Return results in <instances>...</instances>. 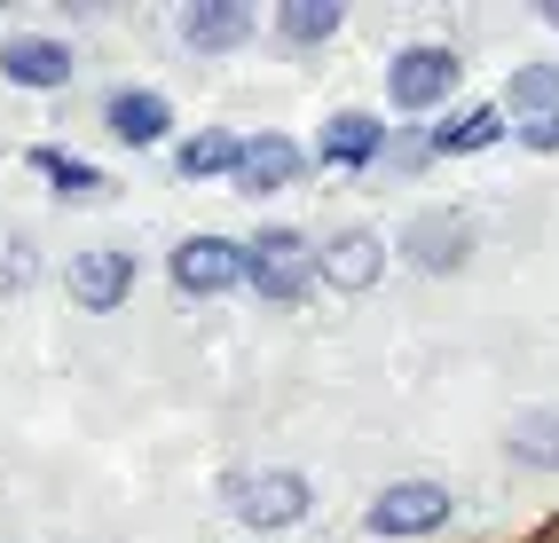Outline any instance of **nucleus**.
<instances>
[{
	"label": "nucleus",
	"mask_w": 559,
	"mask_h": 543,
	"mask_svg": "<svg viewBox=\"0 0 559 543\" xmlns=\"http://www.w3.org/2000/svg\"><path fill=\"white\" fill-rule=\"evenodd\" d=\"M221 496H229V512H237L245 528H300L308 504H316V488H308L300 473H237Z\"/></svg>",
	"instance_id": "1"
},
{
	"label": "nucleus",
	"mask_w": 559,
	"mask_h": 543,
	"mask_svg": "<svg viewBox=\"0 0 559 543\" xmlns=\"http://www.w3.org/2000/svg\"><path fill=\"white\" fill-rule=\"evenodd\" d=\"M457 80H465V63H457V48H402L394 63H386V95L402 102V111H433V102H450L457 95Z\"/></svg>",
	"instance_id": "2"
},
{
	"label": "nucleus",
	"mask_w": 559,
	"mask_h": 543,
	"mask_svg": "<svg viewBox=\"0 0 559 543\" xmlns=\"http://www.w3.org/2000/svg\"><path fill=\"white\" fill-rule=\"evenodd\" d=\"M245 252H252V292H260V300H300V292H308L316 244H308L300 229H260Z\"/></svg>",
	"instance_id": "3"
},
{
	"label": "nucleus",
	"mask_w": 559,
	"mask_h": 543,
	"mask_svg": "<svg viewBox=\"0 0 559 543\" xmlns=\"http://www.w3.org/2000/svg\"><path fill=\"white\" fill-rule=\"evenodd\" d=\"M174 283L190 300H213V292H229V283H252V252L229 244V237H181L174 244Z\"/></svg>",
	"instance_id": "4"
},
{
	"label": "nucleus",
	"mask_w": 559,
	"mask_h": 543,
	"mask_svg": "<svg viewBox=\"0 0 559 543\" xmlns=\"http://www.w3.org/2000/svg\"><path fill=\"white\" fill-rule=\"evenodd\" d=\"M441 520H450V488H441V481H394L362 512L370 535H433Z\"/></svg>",
	"instance_id": "5"
},
{
	"label": "nucleus",
	"mask_w": 559,
	"mask_h": 543,
	"mask_svg": "<svg viewBox=\"0 0 559 543\" xmlns=\"http://www.w3.org/2000/svg\"><path fill=\"white\" fill-rule=\"evenodd\" d=\"M394 252L409 268H426V276H450V268L473 261V221L465 213H418V221L394 237Z\"/></svg>",
	"instance_id": "6"
},
{
	"label": "nucleus",
	"mask_w": 559,
	"mask_h": 543,
	"mask_svg": "<svg viewBox=\"0 0 559 543\" xmlns=\"http://www.w3.org/2000/svg\"><path fill=\"white\" fill-rule=\"evenodd\" d=\"M71 300H80L87 315L127 307V300H134V252H119V244L80 252V261H71Z\"/></svg>",
	"instance_id": "7"
},
{
	"label": "nucleus",
	"mask_w": 559,
	"mask_h": 543,
	"mask_svg": "<svg viewBox=\"0 0 559 543\" xmlns=\"http://www.w3.org/2000/svg\"><path fill=\"white\" fill-rule=\"evenodd\" d=\"M0 71H9L16 87H63L80 63H71V48L48 40V32H9V40H0Z\"/></svg>",
	"instance_id": "8"
},
{
	"label": "nucleus",
	"mask_w": 559,
	"mask_h": 543,
	"mask_svg": "<svg viewBox=\"0 0 559 543\" xmlns=\"http://www.w3.org/2000/svg\"><path fill=\"white\" fill-rule=\"evenodd\" d=\"M379 268H386V244L370 237V229H340V237L316 252V276L340 283V292H370V283H379Z\"/></svg>",
	"instance_id": "9"
},
{
	"label": "nucleus",
	"mask_w": 559,
	"mask_h": 543,
	"mask_svg": "<svg viewBox=\"0 0 559 543\" xmlns=\"http://www.w3.org/2000/svg\"><path fill=\"white\" fill-rule=\"evenodd\" d=\"M103 126H110V142H127V150H151V142H166L174 111H166V95H151V87H119L103 102Z\"/></svg>",
	"instance_id": "10"
},
{
	"label": "nucleus",
	"mask_w": 559,
	"mask_h": 543,
	"mask_svg": "<svg viewBox=\"0 0 559 543\" xmlns=\"http://www.w3.org/2000/svg\"><path fill=\"white\" fill-rule=\"evenodd\" d=\"M300 142H284V134H260V142H245V166H237V190H252V197H269V190H292L300 181Z\"/></svg>",
	"instance_id": "11"
},
{
	"label": "nucleus",
	"mask_w": 559,
	"mask_h": 543,
	"mask_svg": "<svg viewBox=\"0 0 559 543\" xmlns=\"http://www.w3.org/2000/svg\"><path fill=\"white\" fill-rule=\"evenodd\" d=\"M379 150H386V126L370 119V111H340V119L323 126V142H316L323 166H370Z\"/></svg>",
	"instance_id": "12"
},
{
	"label": "nucleus",
	"mask_w": 559,
	"mask_h": 543,
	"mask_svg": "<svg viewBox=\"0 0 559 543\" xmlns=\"http://www.w3.org/2000/svg\"><path fill=\"white\" fill-rule=\"evenodd\" d=\"M245 32H252V9H237V0H198V9H181V40L198 56L205 48H237Z\"/></svg>",
	"instance_id": "13"
},
{
	"label": "nucleus",
	"mask_w": 559,
	"mask_h": 543,
	"mask_svg": "<svg viewBox=\"0 0 559 543\" xmlns=\"http://www.w3.org/2000/svg\"><path fill=\"white\" fill-rule=\"evenodd\" d=\"M340 24H347L340 0H284V16H276V32H284L292 48H323Z\"/></svg>",
	"instance_id": "14"
},
{
	"label": "nucleus",
	"mask_w": 559,
	"mask_h": 543,
	"mask_svg": "<svg viewBox=\"0 0 559 543\" xmlns=\"http://www.w3.org/2000/svg\"><path fill=\"white\" fill-rule=\"evenodd\" d=\"M433 158H465V150H489V142H504V111H457L450 126H433Z\"/></svg>",
	"instance_id": "15"
},
{
	"label": "nucleus",
	"mask_w": 559,
	"mask_h": 543,
	"mask_svg": "<svg viewBox=\"0 0 559 543\" xmlns=\"http://www.w3.org/2000/svg\"><path fill=\"white\" fill-rule=\"evenodd\" d=\"M520 464H536V473H559V410H528L512 425V442H504Z\"/></svg>",
	"instance_id": "16"
},
{
	"label": "nucleus",
	"mask_w": 559,
	"mask_h": 543,
	"mask_svg": "<svg viewBox=\"0 0 559 543\" xmlns=\"http://www.w3.org/2000/svg\"><path fill=\"white\" fill-rule=\"evenodd\" d=\"M174 166L190 173V181H205V173H237V166H245V142H237V134H190V142L174 150Z\"/></svg>",
	"instance_id": "17"
},
{
	"label": "nucleus",
	"mask_w": 559,
	"mask_h": 543,
	"mask_svg": "<svg viewBox=\"0 0 559 543\" xmlns=\"http://www.w3.org/2000/svg\"><path fill=\"white\" fill-rule=\"evenodd\" d=\"M32 166L56 181V197H103V190H110V181H103L87 158H71V150H32Z\"/></svg>",
	"instance_id": "18"
},
{
	"label": "nucleus",
	"mask_w": 559,
	"mask_h": 543,
	"mask_svg": "<svg viewBox=\"0 0 559 543\" xmlns=\"http://www.w3.org/2000/svg\"><path fill=\"white\" fill-rule=\"evenodd\" d=\"M512 111H559V63H528V71H512Z\"/></svg>",
	"instance_id": "19"
},
{
	"label": "nucleus",
	"mask_w": 559,
	"mask_h": 543,
	"mask_svg": "<svg viewBox=\"0 0 559 543\" xmlns=\"http://www.w3.org/2000/svg\"><path fill=\"white\" fill-rule=\"evenodd\" d=\"M24 283H32V244L0 237V292H24Z\"/></svg>",
	"instance_id": "20"
},
{
	"label": "nucleus",
	"mask_w": 559,
	"mask_h": 543,
	"mask_svg": "<svg viewBox=\"0 0 559 543\" xmlns=\"http://www.w3.org/2000/svg\"><path fill=\"white\" fill-rule=\"evenodd\" d=\"M520 142H528V150H559V111L528 119V126H520Z\"/></svg>",
	"instance_id": "21"
},
{
	"label": "nucleus",
	"mask_w": 559,
	"mask_h": 543,
	"mask_svg": "<svg viewBox=\"0 0 559 543\" xmlns=\"http://www.w3.org/2000/svg\"><path fill=\"white\" fill-rule=\"evenodd\" d=\"M544 16H551V24H559V0H551V9H544Z\"/></svg>",
	"instance_id": "22"
}]
</instances>
